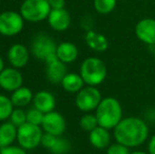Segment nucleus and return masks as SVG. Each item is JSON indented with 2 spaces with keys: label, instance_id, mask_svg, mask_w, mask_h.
<instances>
[{
  "label": "nucleus",
  "instance_id": "f257e3e1",
  "mask_svg": "<svg viewBox=\"0 0 155 154\" xmlns=\"http://www.w3.org/2000/svg\"><path fill=\"white\" fill-rule=\"evenodd\" d=\"M149 136L148 126L138 117L123 118L114 128V138L117 143L129 148L140 146Z\"/></svg>",
  "mask_w": 155,
  "mask_h": 154
},
{
  "label": "nucleus",
  "instance_id": "f03ea898",
  "mask_svg": "<svg viewBox=\"0 0 155 154\" xmlns=\"http://www.w3.org/2000/svg\"><path fill=\"white\" fill-rule=\"evenodd\" d=\"M96 117L98 125L108 130L114 129L123 119V108L114 97L102 98L96 109Z\"/></svg>",
  "mask_w": 155,
  "mask_h": 154
},
{
  "label": "nucleus",
  "instance_id": "7ed1b4c3",
  "mask_svg": "<svg viewBox=\"0 0 155 154\" xmlns=\"http://www.w3.org/2000/svg\"><path fill=\"white\" fill-rule=\"evenodd\" d=\"M80 75L87 86H99L107 77V67L99 58L89 57L80 66Z\"/></svg>",
  "mask_w": 155,
  "mask_h": 154
},
{
  "label": "nucleus",
  "instance_id": "20e7f679",
  "mask_svg": "<svg viewBox=\"0 0 155 154\" xmlns=\"http://www.w3.org/2000/svg\"><path fill=\"white\" fill-rule=\"evenodd\" d=\"M52 8L48 0H25L20 6V14L30 22H39L48 19Z\"/></svg>",
  "mask_w": 155,
  "mask_h": 154
},
{
  "label": "nucleus",
  "instance_id": "39448f33",
  "mask_svg": "<svg viewBox=\"0 0 155 154\" xmlns=\"http://www.w3.org/2000/svg\"><path fill=\"white\" fill-rule=\"evenodd\" d=\"M42 130L40 126H35L25 123L17 129V140L20 147L25 150H33L41 144Z\"/></svg>",
  "mask_w": 155,
  "mask_h": 154
},
{
  "label": "nucleus",
  "instance_id": "423d86ee",
  "mask_svg": "<svg viewBox=\"0 0 155 154\" xmlns=\"http://www.w3.org/2000/svg\"><path fill=\"white\" fill-rule=\"evenodd\" d=\"M57 45L47 34H38L32 42V53L38 59L45 62L57 58Z\"/></svg>",
  "mask_w": 155,
  "mask_h": 154
},
{
  "label": "nucleus",
  "instance_id": "0eeeda50",
  "mask_svg": "<svg viewBox=\"0 0 155 154\" xmlns=\"http://www.w3.org/2000/svg\"><path fill=\"white\" fill-rule=\"evenodd\" d=\"M101 99V94L96 87L87 86L77 93L75 103L80 111L91 112L97 109Z\"/></svg>",
  "mask_w": 155,
  "mask_h": 154
},
{
  "label": "nucleus",
  "instance_id": "6e6552de",
  "mask_svg": "<svg viewBox=\"0 0 155 154\" xmlns=\"http://www.w3.org/2000/svg\"><path fill=\"white\" fill-rule=\"evenodd\" d=\"M25 19L20 13L8 11L0 14V34L3 36H15L23 29Z\"/></svg>",
  "mask_w": 155,
  "mask_h": 154
},
{
  "label": "nucleus",
  "instance_id": "1a4fd4ad",
  "mask_svg": "<svg viewBox=\"0 0 155 154\" xmlns=\"http://www.w3.org/2000/svg\"><path fill=\"white\" fill-rule=\"evenodd\" d=\"M41 127L47 133L53 134L55 136H61L65 131L67 123L61 114L52 111L45 114Z\"/></svg>",
  "mask_w": 155,
  "mask_h": 154
},
{
  "label": "nucleus",
  "instance_id": "9d476101",
  "mask_svg": "<svg viewBox=\"0 0 155 154\" xmlns=\"http://www.w3.org/2000/svg\"><path fill=\"white\" fill-rule=\"evenodd\" d=\"M22 74L16 68H4L0 73V87L6 92H14L22 87Z\"/></svg>",
  "mask_w": 155,
  "mask_h": 154
},
{
  "label": "nucleus",
  "instance_id": "9b49d317",
  "mask_svg": "<svg viewBox=\"0 0 155 154\" xmlns=\"http://www.w3.org/2000/svg\"><path fill=\"white\" fill-rule=\"evenodd\" d=\"M135 34L143 43L155 45V19L143 18L138 21L135 27Z\"/></svg>",
  "mask_w": 155,
  "mask_h": 154
},
{
  "label": "nucleus",
  "instance_id": "f8f14e48",
  "mask_svg": "<svg viewBox=\"0 0 155 154\" xmlns=\"http://www.w3.org/2000/svg\"><path fill=\"white\" fill-rule=\"evenodd\" d=\"M30 54L28 49L21 43H15L8 49V59L13 68L20 69L27 66Z\"/></svg>",
  "mask_w": 155,
  "mask_h": 154
},
{
  "label": "nucleus",
  "instance_id": "ddd939ff",
  "mask_svg": "<svg viewBox=\"0 0 155 154\" xmlns=\"http://www.w3.org/2000/svg\"><path fill=\"white\" fill-rule=\"evenodd\" d=\"M50 27L57 32H63L71 25V16L64 8L52 10L48 17Z\"/></svg>",
  "mask_w": 155,
  "mask_h": 154
},
{
  "label": "nucleus",
  "instance_id": "4468645a",
  "mask_svg": "<svg viewBox=\"0 0 155 154\" xmlns=\"http://www.w3.org/2000/svg\"><path fill=\"white\" fill-rule=\"evenodd\" d=\"M47 64V77L52 84H61L62 79L68 74L65 64L60 61L58 58L51 60Z\"/></svg>",
  "mask_w": 155,
  "mask_h": 154
},
{
  "label": "nucleus",
  "instance_id": "2eb2a0df",
  "mask_svg": "<svg viewBox=\"0 0 155 154\" xmlns=\"http://www.w3.org/2000/svg\"><path fill=\"white\" fill-rule=\"evenodd\" d=\"M34 107L42 113H49L54 110L56 106V99L52 93L48 91H40L34 95L33 98Z\"/></svg>",
  "mask_w": 155,
  "mask_h": 154
},
{
  "label": "nucleus",
  "instance_id": "dca6fc26",
  "mask_svg": "<svg viewBox=\"0 0 155 154\" xmlns=\"http://www.w3.org/2000/svg\"><path fill=\"white\" fill-rule=\"evenodd\" d=\"M91 145L96 149H106L111 145V134L108 129L104 127H96L89 135Z\"/></svg>",
  "mask_w": 155,
  "mask_h": 154
},
{
  "label": "nucleus",
  "instance_id": "f3484780",
  "mask_svg": "<svg viewBox=\"0 0 155 154\" xmlns=\"http://www.w3.org/2000/svg\"><path fill=\"white\" fill-rule=\"evenodd\" d=\"M84 39H86V42L89 45V48L92 49L93 51L104 52L109 47V41L106 36L98 32L93 31V30H89L87 32Z\"/></svg>",
  "mask_w": 155,
  "mask_h": 154
},
{
  "label": "nucleus",
  "instance_id": "a211bd4d",
  "mask_svg": "<svg viewBox=\"0 0 155 154\" xmlns=\"http://www.w3.org/2000/svg\"><path fill=\"white\" fill-rule=\"evenodd\" d=\"M57 58L64 64H71L78 57V49L72 42H61L57 45Z\"/></svg>",
  "mask_w": 155,
  "mask_h": 154
},
{
  "label": "nucleus",
  "instance_id": "6ab92c4d",
  "mask_svg": "<svg viewBox=\"0 0 155 154\" xmlns=\"http://www.w3.org/2000/svg\"><path fill=\"white\" fill-rule=\"evenodd\" d=\"M17 138V127L11 121L0 126V148L8 147Z\"/></svg>",
  "mask_w": 155,
  "mask_h": 154
},
{
  "label": "nucleus",
  "instance_id": "aec40b11",
  "mask_svg": "<svg viewBox=\"0 0 155 154\" xmlns=\"http://www.w3.org/2000/svg\"><path fill=\"white\" fill-rule=\"evenodd\" d=\"M63 90L69 93H78L84 87L81 75L76 73H68L61 81Z\"/></svg>",
  "mask_w": 155,
  "mask_h": 154
},
{
  "label": "nucleus",
  "instance_id": "412c9836",
  "mask_svg": "<svg viewBox=\"0 0 155 154\" xmlns=\"http://www.w3.org/2000/svg\"><path fill=\"white\" fill-rule=\"evenodd\" d=\"M34 98L32 91L27 87H20L16 91L12 92L11 95V100H12L14 107L16 108H22L29 105Z\"/></svg>",
  "mask_w": 155,
  "mask_h": 154
},
{
  "label": "nucleus",
  "instance_id": "4be33fe9",
  "mask_svg": "<svg viewBox=\"0 0 155 154\" xmlns=\"http://www.w3.org/2000/svg\"><path fill=\"white\" fill-rule=\"evenodd\" d=\"M94 8L101 15L110 14L116 8L117 0H94Z\"/></svg>",
  "mask_w": 155,
  "mask_h": 154
},
{
  "label": "nucleus",
  "instance_id": "5701e85b",
  "mask_svg": "<svg viewBox=\"0 0 155 154\" xmlns=\"http://www.w3.org/2000/svg\"><path fill=\"white\" fill-rule=\"evenodd\" d=\"M14 111V105L8 97L0 94V121L6 120Z\"/></svg>",
  "mask_w": 155,
  "mask_h": 154
},
{
  "label": "nucleus",
  "instance_id": "b1692460",
  "mask_svg": "<svg viewBox=\"0 0 155 154\" xmlns=\"http://www.w3.org/2000/svg\"><path fill=\"white\" fill-rule=\"evenodd\" d=\"M79 126L84 131L91 132L99 125H98L97 117H96L95 114H84V115L80 118Z\"/></svg>",
  "mask_w": 155,
  "mask_h": 154
},
{
  "label": "nucleus",
  "instance_id": "393cba45",
  "mask_svg": "<svg viewBox=\"0 0 155 154\" xmlns=\"http://www.w3.org/2000/svg\"><path fill=\"white\" fill-rule=\"evenodd\" d=\"M71 150V144L68 139L65 138H61L58 136L56 139L55 144L53 145L50 151L53 154H67Z\"/></svg>",
  "mask_w": 155,
  "mask_h": 154
},
{
  "label": "nucleus",
  "instance_id": "a878e982",
  "mask_svg": "<svg viewBox=\"0 0 155 154\" xmlns=\"http://www.w3.org/2000/svg\"><path fill=\"white\" fill-rule=\"evenodd\" d=\"M43 117H45V113L39 111L38 109H36V108L30 109L27 112V123H30L35 126H41L43 121Z\"/></svg>",
  "mask_w": 155,
  "mask_h": 154
},
{
  "label": "nucleus",
  "instance_id": "bb28decb",
  "mask_svg": "<svg viewBox=\"0 0 155 154\" xmlns=\"http://www.w3.org/2000/svg\"><path fill=\"white\" fill-rule=\"evenodd\" d=\"M10 119L11 123H14L18 128L27 123V113L21 108H17V109H14V111L12 112Z\"/></svg>",
  "mask_w": 155,
  "mask_h": 154
},
{
  "label": "nucleus",
  "instance_id": "cd10ccee",
  "mask_svg": "<svg viewBox=\"0 0 155 154\" xmlns=\"http://www.w3.org/2000/svg\"><path fill=\"white\" fill-rule=\"evenodd\" d=\"M107 154H130V151L129 147L116 142L115 144H111L107 148Z\"/></svg>",
  "mask_w": 155,
  "mask_h": 154
},
{
  "label": "nucleus",
  "instance_id": "c85d7f7f",
  "mask_svg": "<svg viewBox=\"0 0 155 154\" xmlns=\"http://www.w3.org/2000/svg\"><path fill=\"white\" fill-rule=\"evenodd\" d=\"M58 136H55L53 134H50V133H47L45 132V134L42 135V139H41V145H42L45 148L47 149H51L53 147V145L55 144L56 139H57Z\"/></svg>",
  "mask_w": 155,
  "mask_h": 154
},
{
  "label": "nucleus",
  "instance_id": "c756f323",
  "mask_svg": "<svg viewBox=\"0 0 155 154\" xmlns=\"http://www.w3.org/2000/svg\"><path fill=\"white\" fill-rule=\"evenodd\" d=\"M0 154H27L25 149L22 147H16V146H8L1 148Z\"/></svg>",
  "mask_w": 155,
  "mask_h": 154
},
{
  "label": "nucleus",
  "instance_id": "7c9ffc66",
  "mask_svg": "<svg viewBox=\"0 0 155 154\" xmlns=\"http://www.w3.org/2000/svg\"><path fill=\"white\" fill-rule=\"evenodd\" d=\"M50 3L52 10H59V8H64L65 0H48Z\"/></svg>",
  "mask_w": 155,
  "mask_h": 154
},
{
  "label": "nucleus",
  "instance_id": "2f4dec72",
  "mask_svg": "<svg viewBox=\"0 0 155 154\" xmlns=\"http://www.w3.org/2000/svg\"><path fill=\"white\" fill-rule=\"evenodd\" d=\"M148 151L149 154H155V135L152 136L148 144Z\"/></svg>",
  "mask_w": 155,
  "mask_h": 154
},
{
  "label": "nucleus",
  "instance_id": "473e14b6",
  "mask_svg": "<svg viewBox=\"0 0 155 154\" xmlns=\"http://www.w3.org/2000/svg\"><path fill=\"white\" fill-rule=\"evenodd\" d=\"M4 69V62H3V59H2V57L0 56V73L3 71Z\"/></svg>",
  "mask_w": 155,
  "mask_h": 154
},
{
  "label": "nucleus",
  "instance_id": "72a5a7b5",
  "mask_svg": "<svg viewBox=\"0 0 155 154\" xmlns=\"http://www.w3.org/2000/svg\"><path fill=\"white\" fill-rule=\"evenodd\" d=\"M130 154H149V153H146V152H143V151H134V152H132Z\"/></svg>",
  "mask_w": 155,
  "mask_h": 154
},
{
  "label": "nucleus",
  "instance_id": "f704fd0d",
  "mask_svg": "<svg viewBox=\"0 0 155 154\" xmlns=\"http://www.w3.org/2000/svg\"><path fill=\"white\" fill-rule=\"evenodd\" d=\"M153 54H154V58H155V45H154V51H153Z\"/></svg>",
  "mask_w": 155,
  "mask_h": 154
}]
</instances>
